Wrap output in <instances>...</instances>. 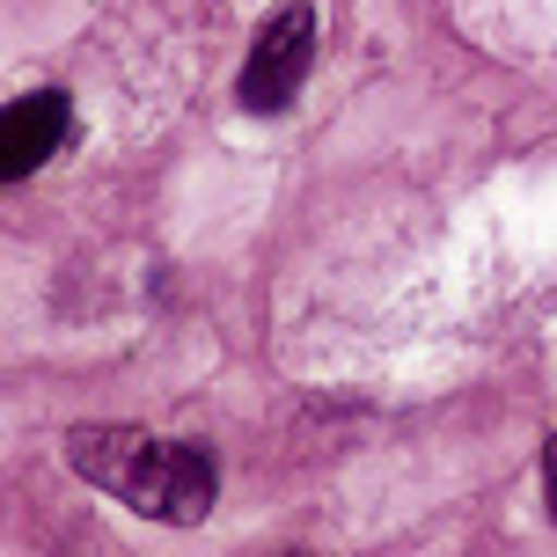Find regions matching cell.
<instances>
[{"instance_id":"obj_1","label":"cell","mask_w":557,"mask_h":557,"mask_svg":"<svg viewBox=\"0 0 557 557\" xmlns=\"http://www.w3.org/2000/svg\"><path fill=\"white\" fill-rule=\"evenodd\" d=\"M66 462L96 484L125 499L147 521H206L221 499V462L206 441H162L139 425H74L66 433Z\"/></svg>"},{"instance_id":"obj_2","label":"cell","mask_w":557,"mask_h":557,"mask_svg":"<svg viewBox=\"0 0 557 557\" xmlns=\"http://www.w3.org/2000/svg\"><path fill=\"white\" fill-rule=\"evenodd\" d=\"M308 66H315V8L308 0H286L278 15L257 23V45H250V66H243V111L272 117L301 96Z\"/></svg>"},{"instance_id":"obj_3","label":"cell","mask_w":557,"mask_h":557,"mask_svg":"<svg viewBox=\"0 0 557 557\" xmlns=\"http://www.w3.org/2000/svg\"><path fill=\"white\" fill-rule=\"evenodd\" d=\"M66 139V96L59 88H37V96H15L8 117H0V176L23 184L29 169H45Z\"/></svg>"},{"instance_id":"obj_4","label":"cell","mask_w":557,"mask_h":557,"mask_svg":"<svg viewBox=\"0 0 557 557\" xmlns=\"http://www.w3.org/2000/svg\"><path fill=\"white\" fill-rule=\"evenodd\" d=\"M543 499H550V521H557V433L543 441Z\"/></svg>"}]
</instances>
